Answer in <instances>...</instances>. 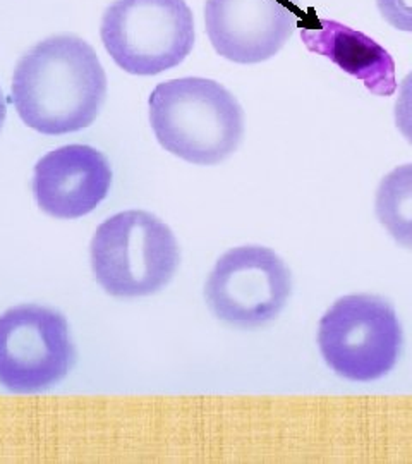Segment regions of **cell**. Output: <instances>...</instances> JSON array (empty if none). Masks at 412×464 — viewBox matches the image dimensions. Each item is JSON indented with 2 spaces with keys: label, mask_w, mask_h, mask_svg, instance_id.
Wrapping results in <instances>:
<instances>
[{
  "label": "cell",
  "mask_w": 412,
  "mask_h": 464,
  "mask_svg": "<svg viewBox=\"0 0 412 464\" xmlns=\"http://www.w3.org/2000/svg\"><path fill=\"white\" fill-rule=\"evenodd\" d=\"M291 291V272L275 251L239 246L218 258L205 285V298L222 322L254 329L281 315Z\"/></svg>",
  "instance_id": "7"
},
{
  "label": "cell",
  "mask_w": 412,
  "mask_h": 464,
  "mask_svg": "<svg viewBox=\"0 0 412 464\" xmlns=\"http://www.w3.org/2000/svg\"><path fill=\"white\" fill-rule=\"evenodd\" d=\"M107 97V76L97 52L74 34L36 44L17 63L13 99L23 122L42 134L88 128Z\"/></svg>",
  "instance_id": "1"
},
{
  "label": "cell",
  "mask_w": 412,
  "mask_h": 464,
  "mask_svg": "<svg viewBox=\"0 0 412 464\" xmlns=\"http://www.w3.org/2000/svg\"><path fill=\"white\" fill-rule=\"evenodd\" d=\"M149 103V122L158 143L189 164L216 166L243 141V107L214 80L165 82L153 90Z\"/></svg>",
  "instance_id": "2"
},
{
  "label": "cell",
  "mask_w": 412,
  "mask_h": 464,
  "mask_svg": "<svg viewBox=\"0 0 412 464\" xmlns=\"http://www.w3.org/2000/svg\"><path fill=\"white\" fill-rule=\"evenodd\" d=\"M112 169L107 157L88 145H67L42 157L34 166L38 207L55 218H80L109 195Z\"/></svg>",
  "instance_id": "9"
},
{
  "label": "cell",
  "mask_w": 412,
  "mask_h": 464,
  "mask_svg": "<svg viewBox=\"0 0 412 464\" xmlns=\"http://www.w3.org/2000/svg\"><path fill=\"white\" fill-rule=\"evenodd\" d=\"M375 210L397 243L412 249V164L398 166L381 179Z\"/></svg>",
  "instance_id": "11"
},
{
  "label": "cell",
  "mask_w": 412,
  "mask_h": 464,
  "mask_svg": "<svg viewBox=\"0 0 412 464\" xmlns=\"http://www.w3.org/2000/svg\"><path fill=\"white\" fill-rule=\"evenodd\" d=\"M397 130L412 145V71L402 80L396 102Z\"/></svg>",
  "instance_id": "13"
},
{
  "label": "cell",
  "mask_w": 412,
  "mask_h": 464,
  "mask_svg": "<svg viewBox=\"0 0 412 464\" xmlns=\"http://www.w3.org/2000/svg\"><path fill=\"white\" fill-rule=\"evenodd\" d=\"M76 362L66 316L21 304L0 315V383L13 392H40L62 381Z\"/></svg>",
  "instance_id": "6"
},
{
  "label": "cell",
  "mask_w": 412,
  "mask_h": 464,
  "mask_svg": "<svg viewBox=\"0 0 412 464\" xmlns=\"http://www.w3.org/2000/svg\"><path fill=\"white\" fill-rule=\"evenodd\" d=\"M297 23V0L205 2V26L215 52L235 64H260L277 55Z\"/></svg>",
  "instance_id": "8"
},
{
  "label": "cell",
  "mask_w": 412,
  "mask_h": 464,
  "mask_svg": "<svg viewBox=\"0 0 412 464\" xmlns=\"http://www.w3.org/2000/svg\"><path fill=\"white\" fill-rule=\"evenodd\" d=\"M318 344L337 375L371 382L392 372L404 335L390 301L375 295H350L337 299L320 320Z\"/></svg>",
  "instance_id": "5"
},
{
  "label": "cell",
  "mask_w": 412,
  "mask_h": 464,
  "mask_svg": "<svg viewBox=\"0 0 412 464\" xmlns=\"http://www.w3.org/2000/svg\"><path fill=\"white\" fill-rule=\"evenodd\" d=\"M377 5L390 26L412 34V0H377Z\"/></svg>",
  "instance_id": "12"
},
{
  "label": "cell",
  "mask_w": 412,
  "mask_h": 464,
  "mask_svg": "<svg viewBox=\"0 0 412 464\" xmlns=\"http://www.w3.org/2000/svg\"><path fill=\"white\" fill-rule=\"evenodd\" d=\"M5 114H7V107H5V100H4V93L0 90V130L4 126V121H5Z\"/></svg>",
  "instance_id": "14"
},
{
  "label": "cell",
  "mask_w": 412,
  "mask_h": 464,
  "mask_svg": "<svg viewBox=\"0 0 412 464\" xmlns=\"http://www.w3.org/2000/svg\"><path fill=\"white\" fill-rule=\"evenodd\" d=\"M301 38L306 49L330 59L344 72L359 80L371 93L378 97L396 93V63L388 50L371 36L339 21L318 19L314 26L301 30Z\"/></svg>",
  "instance_id": "10"
},
{
  "label": "cell",
  "mask_w": 412,
  "mask_h": 464,
  "mask_svg": "<svg viewBox=\"0 0 412 464\" xmlns=\"http://www.w3.org/2000/svg\"><path fill=\"white\" fill-rule=\"evenodd\" d=\"M90 256L95 279L117 298L162 291L181 260L174 232L158 217L143 210L107 218L91 239Z\"/></svg>",
  "instance_id": "3"
},
{
  "label": "cell",
  "mask_w": 412,
  "mask_h": 464,
  "mask_svg": "<svg viewBox=\"0 0 412 464\" xmlns=\"http://www.w3.org/2000/svg\"><path fill=\"white\" fill-rule=\"evenodd\" d=\"M100 34L117 66L153 76L179 66L191 53L195 17L186 0H114Z\"/></svg>",
  "instance_id": "4"
}]
</instances>
